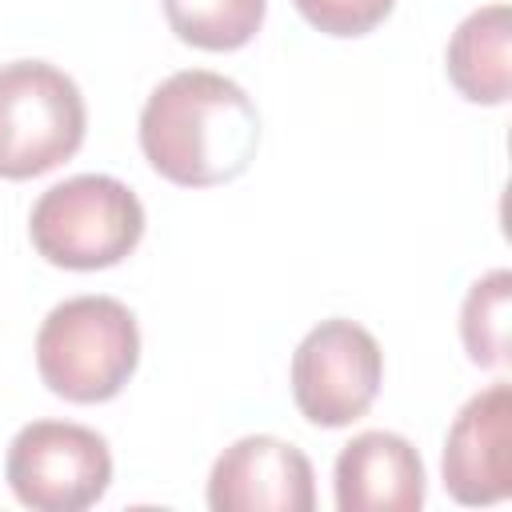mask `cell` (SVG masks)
Returning <instances> with one entry per match:
<instances>
[{"label":"cell","mask_w":512,"mask_h":512,"mask_svg":"<svg viewBox=\"0 0 512 512\" xmlns=\"http://www.w3.org/2000/svg\"><path fill=\"white\" fill-rule=\"evenodd\" d=\"M140 148L148 164L180 188L228 184L260 148V112L236 80L184 68L144 100Z\"/></svg>","instance_id":"6da1fadb"},{"label":"cell","mask_w":512,"mask_h":512,"mask_svg":"<svg viewBox=\"0 0 512 512\" xmlns=\"http://www.w3.org/2000/svg\"><path fill=\"white\" fill-rule=\"evenodd\" d=\"M136 364V316L112 296H72L56 304L36 332L40 380L72 404L112 400L132 380Z\"/></svg>","instance_id":"7a4b0ae2"},{"label":"cell","mask_w":512,"mask_h":512,"mask_svg":"<svg viewBox=\"0 0 512 512\" xmlns=\"http://www.w3.org/2000/svg\"><path fill=\"white\" fill-rule=\"evenodd\" d=\"M28 236L36 252L72 272H96L120 264L144 236V208L136 192L104 172H80L32 204Z\"/></svg>","instance_id":"3957f363"},{"label":"cell","mask_w":512,"mask_h":512,"mask_svg":"<svg viewBox=\"0 0 512 512\" xmlns=\"http://www.w3.org/2000/svg\"><path fill=\"white\" fill-rule=\"evenodd\" d=\"M88 112L72 76L44 60L0 64V176L32 180L84 144Z\"/></svg>","instance_id":"277c9868"},{"label":"cell","mask_w":512,"mask_h":512,"mask_svg":"<svg viewBox=\"0 0 512 512\" xmlns=\"http://www.w3.org/2000/svg\"><path fill=\"white\" fill-rule=\"evenodd\" d=\"M4 476L32 512H84L112 484V452L84 424L32 420L12 436Z\"/></svg>","instance_id":"5b68a950"},{"label":"cell","mask_w":512,"mask_h":512,"mask_svg":"<svg viewBox=\"0 0 512 512\" xmlns=\"http://www.w3.org/2000/svg\"><path fill=\"white\" fill-rule=\"evenodd\" d=\"M384 380V352L376 336L344 316L320 320L292 352V400L316 428H344L360 420Z\"/></svg>","instance_id":"8992f818"},{"label":"cell","mask_w":512,"mask_h":512,"mask_svg":"<svg viewBox=\"0 0 512 512\" xmlns=\"http://www.w3.org/2000/svg\"><path fill=\"white\" fill-rule=\"evenodd\" d=\"M312 460L276 436H244L228 444L208 476L212 512H312Z\"/></svg>","instance_id":"52a82bcc"},{"label":"cell","mask_w":512,"mask_h":512,"mask_svg":"<svg viewBox=\"0 0 512 512\" xmlns=\"http://www.w3.org/2000/svg\"><path fill=\"white\" fill-rule=\"evenodd\" d=\"M512 388L504 380L476 392L444 440V488L456 504H500L512 492Z\"/></svg>","instance_id":"ba28073f"},{"label":"cell","mask_w":512,"mask_h":512,"mask_svg":"<svg viewBox=\"0 0 512 512\" xmlns=\"http://www.w3.org/2000/svg\"><path fill=\"white\" fill-rule=\"evenodd\" d=\"M424 504V460L396 432H360L336 456L340 512H416Z\"/></svg>","instance_id":"9c48e42d"},{"label":"cell","mask_w":512,"mask_h":512,"mask_svg":"<svg viewBox=\"0 0 512 512\" xmlns=\"http://www.w3.org/2000/svg\"><path fill=\"white\" fill-rule=\"evenodd\" d=\"M512 8L508 4H484L468 12L444 52L448 80L456 92L472 104H504L512 88Z\"/></svg>","instance_id":"30bf717a"},{"label":"cell","mask_w":512,"mask_h":512,"mask_svg":"<svg viewBox=\"0 0 512 512\" xmlns=\"http://www.w3.org/2000/svg\"><path fill=\"white\" fill-rule=\"evenodd\" d=\"M268 0H164L168 28L204 52L244 48L264 24Z\"/></svg>","instance_id":"8fae6325"},{"label":"cell","mask_w":512,"mask_h":512,"mask_svg":"<svg viewBox=\"0 0 512 512\" xmlns=\"http://www.w3.org/2000/svg\"><path fill=\"white\" fill-rule=\"evenodd\" d=\"M508 304H512V272L492 268L480 276L460 308V340L468 348V360L480 368H504L508 364Z\"/></svg>","instance_id":"7c38bea8"},{"label":"cell","mask_w":512,"mask_h":512,"mask_svg":"<svg viewBox=\"0 0 512 512\" xmlns=\"http://www.w3.org/2000/svg\"><path fill=\"white\" fill-rule=\"evenodd\" d=\"M292 4L312 28L328 36H364L396 8V0H292Z\"/></svg>","instance_id":"4fadbf2b"}]
</instances>
